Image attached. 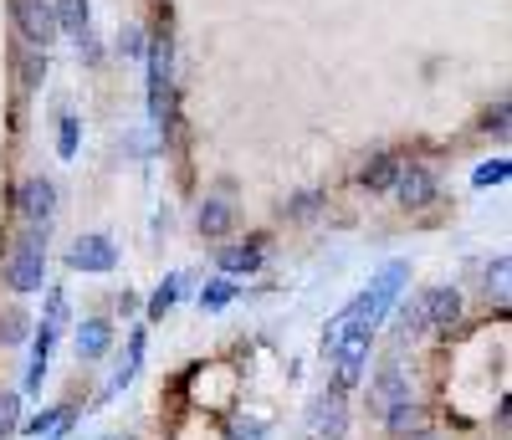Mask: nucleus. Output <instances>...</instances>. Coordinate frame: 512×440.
<instances>
[{
    "label": "nucleus",
    "instance_id": "nucleus-1",
    "mask_svg": "<svg viewBox=\"0 0 512 440\" xmlns=\"http://www.w3.org/2000/svg\"><path fill=\"white\" fill-rule=\"evenodd\" d=\"M405 282H410V261H390L374 282H369V292L364 297H354L344 313H338L333 323H328V333H323V354H333V343L344 338V328H364V333H374L384 318H390V307L400 302V292H405Z\"/></svg>",
    "mask_w": 512,
    "mask_h": 440
},
{
    "label": "nucleus",
    "instance_id": "nucleus-2",
    "mask_svg": "<svg viewBox=\"0 0 512 440\" xmlns=\"http://www.w3.org/2000/svg\"><path fill=\"white\" fill-rule=\"evenodd\" d=\"M369 348H374V333L364 328H344V338L333 343V389H354L369 369Z\"/></svg>",
    "mask_w": 512,
    "mask_h": 440
},
{
    "label": "nucleus",
    "instance_id": "nucleus-3",
    "mask_svg": "<svg viewBox=\"0 0 512 440\" xmlns=\"http://www.w3.org/2000/svg\"><path fill=\"white\" fill-rule=\"evenodd\" d=\"M41 282H47V241L31 231V236L6 256V287H11V292H41Z\"/></svg>",
    "mask_w": 512,
    "mask_h": 440
},
{
    "label": "nucleus",
    "instance_id": "nucleus-4",
    "mask_svg": "<svg viewBox=\"0 0 512 440\" xmlns=\"http://www.w3.org/2000/svg\"><path fill=\"white\" fill-rule=\"evenodd\" d=\"M11 21H16V36L26 47L47 52L57 41V16H52V0H11Z\"/></svg>",
    "mask_w": 512,
    "mask_h": 440
},
{
    "label": "nucleus",
    "instance_id": "nucleus-5",
    "mask_svg": "<svg viewBox=\"0 0 512 440\" xmlns=\"http://www.w3.org/2000/svg\"><path fill=\"white\" fill-rule=\"evenodd\" d=\"M16 210H21V220H26L36 236H47L52 215H57V185L52 180H26L21 195H16Z\"/></svg>",
    "mask_w": 512,
    "mask_h": 440
},
{
    "label": "nucleus",
    "instance_id": "nucleus-6",
    "mask_svg": "<svg viewBox=\"0 0 512 440\" xmlns=\"http://www.w3.org/2000/svg\"><path fill=\"white\" fill-rule=\"evenodd\" d=\"M308 430H313L318 440H344V430H349L344 389H323V394H318L313 410H308Z\"/></svg>",
    "mask_w": 512,
    "mask_h": 440
},
{
    "label": "nucleus",
    "instance_id": "nucleus-7",
    "mask_svg": "<svg viewBox=\"0 0 512 440\" xmlns=\"http://www.w3.org/2000/svg\"><path fill=\"white\" fill-rule=\"evenodd\" d=\"M144 57H149V113L169 123V36H154Z\"/></svg>",
    "mask_w": 512,
    "mask_h": 440
},
{
    "label": "nucleus",
    "instance_id": "nucleus-8",
    "mask_svg": "<svg viewBox=\"0 0 512 440\" xmlns=\"http://www.w3.org/2000/svg\"><path fill=\"white\" fill-rule=\"evenodd\" d=\"M405 400H415V394H410V379L400 374V364H384V369L374 374V384H369V410L384 420L390 410H400Z\"/></svg>",
    "mask_w": 512,
    "mask_h": 440
},
{
    "label": "nucleus",
    "instance_id": "nucleus-9",
    "mask_svg": "<svg viewBox=\"0 0 512 440\" xmlns=\"http://www.w3.org/2000/svg\"><path fill=\"white\" fill-rule=\"evenodd\" d=\"M395 195H400V205L405 210H425L436 200V174L425 169V164H400V174H395V185H390Z\"/></svg>",
    "mask_w": 512,
    "mask_h": 440
},
{
    "label": "nucleus",
    "instance_id": "nucleus-10",
    "mask_svg": "<svg viewBox=\"0 0 512 440\" xmlns=\"http://www.w3.org/2000/svg\"><path fill=\"white\" fill-rule=\"evenodd\" d=\"M67 261H72V272H113L118 267V246L108 236H82V241H72Z\"/></svg>",
    "mask_w": 512,
    "mask_h": 440
},
{
    "label": "nucleus",
    "instance_id": "nucleus-11",
    "mask_svg": "<svg viewBox=\"0 0 512 440\" xmlns=\"http://www.w3.org/2000/svg\"><path fill=\"white\" fill-rule=\"evenodd\" d=\"M420 302H425V323H431V328L451 333L461 323V292L456 287H436V292H425Z\"/></svg>",
    "mask_w": 512,
    "mask_h": 440
},
{
    "label": "nucleus",
    "instance_id": "nucleus-12",
    "mask_svg": "<svg viewBox=\"0 0 512 440\" xmlns=\"http://www.w3.org/2000/svg\"><path fill=\"white\" fill-rule=\"evenodd\" d=\"M195 226H200V236H226L231 226H236V200L231 195H210L205 205H200V215H195Z\"/></svg>",
    "mask_w": 512,
    "mask_h": 440
},
{
    "label": "nucleus",
    "instance_id": "nucleus-13",
    "mask_svg": "<svg viewBox=\"0 0 512 440\" xmlns=\"http://www.w3.org/2000/svg\"><path fill=\"white\" fill-rule=\"evenodd\" d=\"M267 261V246L262 241H246V246H226L221 251V272L226 277H251L256 267Z\"/></svg>",
    "mask_w": 512,
    "mask_h": 440
},
{
    "label": "nucleus",
    "instance_id": "nucleus-14",
    "mask_svg": "<svg viewBox=\"0 0 512 440\" xmlns=\"http://www.w3.org/2000/svg\"><path fill=\"white\" fill-rule=\"evenodd\" d=\"M108 348H113V323H103V318H88V323H82L77 328V359H103L108 354Z\"/></svg>",
    "mask_w": 512,
    "mask_h": 440
},
{
    "label": "nucleus",
    "instance_id": "nucleus-15",
    "mask_svg": "<svg viewBox=\"0 0 512 440\" xmlns=\"http://www.w3.org/2000/svg\"><path fill=\"white\" fill-rule=\"evenodd\" d=\"M395 174H400V159H395V154H374V159L359 169V180H364L369 190H390Z\"/></svg>",
    "mask_w": 512,
    "mask_h": 440
},
{
    "label": "nucleus",
    "instance_id": "nucleus-16",
    "mask_svg": "<svg viewBox=\"0 0 512 440\" xmlns=\"http://www.w3.org/2000/svg\"><path fill=\"white\" fill-rule=\"evenodd\" d=\"M52 16H57V31H72V36H82L88 31V0H52Z\"/></svg>",
    "mask_w": 512,
    "mask_h": 440
},
{
    "label": "nucleus",
    "instance_id": "nucleus-17",
    "mask_svg": "<svg viewBox=\"0 0 512 440\" xmlns=\"http://www.w3.org/2000/svg\"><path fill=\"white\" fill-rule=\"evenodd\" d=\"M425 328H431V323H425V302L415 297V302H400V318H395V338L400 343H415Z\"/></svg>",
    "mask_w": 512,
    "mask_h": 440
},
{
    "label": "nucleus",
    "instance_id": "nucleus-18",
    "mask_svg": "<svg viewBox=\"0 0 512 440\" xmlns=\"http://www.w3.org/2000/svg\"><path fill=\"white\" fill-rule=\"evenodd\" d=\"M139 364H144V333H134V343H128V364L108 379V389H103V400H113V394L123 389V384H134V374H139Z\"/></svg>",
    "mask_w": 512,
    "mask_h": 440
},
{
    "label": "nucleus",
    "instance_id": "nucleus-19",
    "mask_svg": "<svg viewBox=\"0 0 512 440\" xmlns=\"http://www.w3.org/2000/svg\"><path fill=\"white\" fill-rule=\"evenodd\" d=\"M180 292H185V277H180V272H175V277H164V282H159V292L149 297V318H164L169 307L180 302Z\"/></svg>",
    "mask_w": 512,
    "mask_h": 440
},
{
    "label": "nucleus",
    "instance_id": "nucleus-20",
    "mask_svg": "<svg viewBox=\"0 0 512 440\" xmlns=\"http://www.w3.org/2000/svg\"><path fill=\"white\" fill-rule=\"evenodd\" d=\"M62 323H67V292L52 287V292H47V318H41V333H52V338H57Z\"/></svg>",
    "mask_w": 512,
    "mask_h": 440
},
{
    "label": "nucleus",
    "instance_id": "nucleus-21",
    "mask_svg": "<svg viewBox=\"0 0 512 440\" xmlns=\"http://www.w3.org/2000/svg\"><path fill=\"white\" fill-rule=\"evenodd\" d=\"M77 139H82L77 113H62V118H57V154H62V159H72V154H77Z\"/></svg>",
    "mask_w": 512,
    "mask_h": 440
},
{
    "label": "nucleus",
    "instance_id": "nucleus-22",
    "mask_svg": "<svg viewBox=\"0 0 512 440\" xmlns=\"http://www.w3.org/2000/svg\"><path fill=\"white\" fill-rule=\"evenodd\" d=\"M384 425H390L395 435H405V430H415V425H425V415H420V405H415V400H405L400 410H390V415H384Z\"/></svg>",
    "mask_w": 512,
    "mask_h": 440
},
{
    "label": "nucleus",
    "instance_id": "nucleus-23",
    "mask_svg": "<svg viewBox=\"0 0 512 440\" xmlns=\"http://www.w3.org/2000/svg\"><path fill=\"white\" fill-rule=\"evenodd\" d=\"M226 302H236V282H210V287L200 292V307H205V313H221Z\"/></svg>",
    "mask_w": 512,
    "mask_h": 440
},
{
    "label": "nucleus",
    "instance_id": "nucleus-24",
    "mask_svg": "<svg viewBox=\"0 0 512 440\" xmlns=\"http://www.w3.org/2000/svg\"><path fill=\"white\" fill-rule=\"evenodd\" d=\"M26 333H31V318H26V313H16V307H11V313L0 318V343H21Z\"/></svg>",
    "mask_w": 512,
    "mask_h": 440
},
{
    "label": "nucleus",
    "instance_id": "nucleus-25",
    "mask_svg": "<svg viewBox=\"0 0 512 440\" xmlns=\"http://www.w3.org/2000/svg\"><path fill=\"white\" fill-rule=\"evenodd\" d=\"M57 425H67V410H62V405H52V410H41V415H36V420L26 425V435H36V440H41V435H52Z\"/></svg>",
    "mask_w": 512,
    "mask_h": 440
},
{
    "label": "nucleus",
    "instance_id": "nucleus-26",
    "mask_svg": "<svg viewBox=\"0 0 512 440\" xmlns=\"http://www.w3.org/2000/svg\"><path fill=\"white\" fill-rule=\"evenodd\" d=\"M16 425H21V400L16 394H0V440H6Z\"/></svg>",
    "mask_w": 512,
    "mask_h": 440
},
{
    "label": "nucleus",
    "instance_id": "nucleus-27",
    "mask_svg": "<svg viewBox=\"0 0 512 440\" xmlns=\"http://www.w3.org/2000/svg\"><path fill=\"white\" fill-rule=\"evenodd\" d=\"M226 440H267V425L262 420H231Z\"/></svg>",
    "mask_w": 512,
    "mask_h": 440
},
{
    "label": "nucleus",
    "instance_id": "nucleus-28",
    "mask_svg": "<svg viewBox=\"0 0 512 440\" xmlns=\"http://www.w3.org/2000/svg\"><path fill=\"white\" fill-rule=\"evenodd\" d=\"M118 52H123V57H144V52H149V41H144V31H139V26H128V31L118 36Z\"/></svg>",
    "mask_w": 512,
    "mask_h": 440
},
{
    "label": "nucleus",
    "instance_id": "nucleus-29",
    "mask_svg": "<svg viewBox=\"0 0 512 440\" xmlns=\"http://www.w3.org/2000/svg\"><path fill=\"white\" fill-rule=\"evenodd\" d=\"M507 174H512V164H507V159H497V164H482V169L472 174V180H477V185L487 190V185H502V180H507Z\"/></svg>",
    "mask_w": 512,
    "mask_h": 440
},
{
    "label": "nucleus",
    "instance_id": "nucleus-30",
    "mask_svg": "<svg viewBox=\"0 0 512 440\" xmlns=\"http://www.w3.org/2000/svg\"><path fill=\"white\" fill-rule=\"evenodd\" d=\"M487 292H497V302H507V256L492 261V272H487Z\"/></svg>",
    "mask_w": 512,
    "mask_h": 440
},
{
    "label": "nucleus",
    "instance_id": "nucleus-31",
    "mask_svg": "<svg viewBox=\"0 0 512 440\" xmlns=\"http://www.w3.org/2000/svg\"><path fill=\"white\" fill-rule=\"evenodd\" d=\"M318 205H323V195H318V190H303V195L287 205V215H292V220H303V215H313Z\"/></svg>",
    "mask_w": 512,
    "mask_h": 440
},
{
    "label": "nucleus",
    "instance_id": "nucleus-32",
    "mask_svg": "<svg viewBox=\"0 0 512 440\" xmlns=\"http://www.w3.org/2000/svg\"><path fill=\"white\" fill-rule=\"evenodd\" d=\"M482 134H497V139L507 134V103H497V108L482 118Z\"/></svg>",
    "mask_w": 512,
    "mask_h": 440
},
{
    "label": "nucleus",
    "instance_id": "nucleus-33",
    "mask_svg": "<svg viewBox=\"0 0 512 440\" xmlns=\"http://www.w3.org/2000/svg\"><path fill=\"white\" fill-rule=\"evenodd\" d=\"M108 440H123V435H108Z\"/></svg>",
    "mask_w": 512,
    "mask_h": 440
}]
</instances>
